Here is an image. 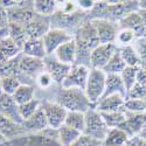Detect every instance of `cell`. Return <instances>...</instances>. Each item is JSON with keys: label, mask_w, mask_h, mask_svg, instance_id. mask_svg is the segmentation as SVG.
<instances>
[{"label": "cell", "mask_w": 146, "mask_h": 146, "mask_svg": "<svg viewBox=\"0 0 146 146\" xmlns=\"http://www.w3.org/2000/svg\"><path fill=\"white\" fill-rule=\"evenodd\" d=\"M33 7L36 14L44 17H52L57 11L55 0H33Z\"/></svg>", "instance_id": "4316f807"}, {"label": "cell", "mask_w": 146, "mask_h": 146, "mask_svg": "<svg viewBox=\"0 0 146 146\" xmlns=\"http://www.w3.org/2000/svg\"><path fill=\"white\" fill-rule=\"evenodd\" d=\"M125 146H146V139H144L139 135L131 136Z\"/></svg>", "instance_id": "ee69618b"}, {"label": "cell", "mask_w": 146, "mask_h": 146, "mask_svg": "<svg viewBox=\"0 0 146 146\" xmlns=\"http://www.w3.org/2000/svg\"><path fill=\"white\" fill-rule=\"evenodd\" d=\"M126 88L125 84L121 80L120 75L118 74H106V82H105V90L103 97L110 96V95H116L119 94L124 96L126 98Z\"/></svg>", "instance_id": "ffe728a7"}, {"label": "cell", "mask_w": 146, "mask_h": 146, "mask_svg": "<svg viewBox=\"0 0 146 146\" xmlns=\"http://www.w3.org/2000/svg\"><path fill=\"white\" fill-rule=\"evenodd\" d=\"M144 67H145V68H146V66H144Z\"/></svg>", "instance_id": "db71d44e"}, {"label": "cell", "mask_w": 146, "mask_h": 146, "mask_svg": "<svg viewBox=\"0 0 146 146\" xmlns=\"http://www.w3.org/2000/svg\"><path fill=\"white\" fill-rule=\"evenodd\" d=\"M72 39H74V34L62 28L52 27L42 38L47 55H53L61 44H63Z\"/></svg>", "instance_id": "5b68a950"}, {"label": "cell", "mask_w": 146, "mask_h": 146, "mask_svg": "<svg viewBox=\"0 0 146 146\" xmlns=\"http://www.w3.org/2000/svg\"><path fill=\"white\" fill-rule=\"evenodd\" d=\"M74 40L77 47L76 63L90 67V54L100 44L98 35H97L96 27L92 20L88 19L81 23L74 34Z\"/></svg>", "instance_id": "6da1fadb"}, {"label": "cell", "mask_w": 146, "mask_h": 146, "mask_svg": "<svg viewBox=\"0 0 146 146\" xmlns=\"http://www.w3.org/2000/svg\"><path fill=\"white\" fill-rule=\"evenodd\" d=\"M4 95V91H3V84H1V77H0V96Z\"/></svg>", "instance_id": "f907efd6"}, {"label": "cell", "mask_w": 146, "mask_h": 146, "mask_svg": "<svg viewBox=\"0 0 146 146\" xmlns=\"http://www.w3.org/2000/svg\"><path fill=\"white\" fill-rule=\"evenodd\" d=\"M125 68H126V64L123 61V58H121L119 52L117 50L115 53V55L111 57V60L108 62V64L103 68V71L105 74H118V75H120L121 71H123Z\"/></svg>", "instance_id": "1f68e13d"}, {"label": "cell", "mask_w": 146, "mask_h": 146, "mask_svg": "<svg viewBox=\"0 0 146 146\" xmlns=\"http://www.w3.org/2000/svg\"><path fill=\"white\" fill-rule=\"evenodd\" d=\"M0 115H3L18 124H22L23 120L20 116L19 105L14 101V98L9 95H1L0 96Z\"/></svg>", "instance_id": "5bb4252c"}, {"label": "cell", "mask_w": 146, "mask_h": 146, "mask_svg": "<svg viewBox=\"0 0 146 146\" xmlns=\"http://www.w3.org/2000/svg\"><path fill=\"white\" fill-rule=\"evenodd\" d=\"M8 36L20 47V49H22L23 44H25L27 40L25 25H21V23H17V22H9L8 23Z\"/></svg>", "instance_id": "d4e9b609"}, {"label": "cell", "mask_w": 146, "mask_h": 146, "mask_svg": "<svg viewBox=\"0 0 146 146\" xmlns=\"http://www.w3.org/2000/svg\"><path fill=\"white\" fill-rule=\"evenodd\" d=\"M62 105L67 111H80L86 113L89 109L94 108L86 91L78 88H63L60 87V90L56 94V101Z\"/></svg>", "instance_id": "7a4b0ae2"}, {"label": "cell", "mask_w": 146, "mask_h": 146, "mask_svg": "<svg viewBox=\"0 0 146 146\" xmlns=\"http://www.w3.org/2000/svg\"><path fill=\"white\" fill-rule=\"evenodd\" d=\"M137 69L138 67H126L120 74V77L123 80L126 91L130 90L133 86L136 84V78H137Z\"/></svg>", "instance_id": "d590c367"}, {"label": "cell", "mask_w": 146, "mask_h": 146, "mask_svg": "<svg viewBox=\"0 0 146 146\" xmlns=\"http://www.w3.org/2000/svg\"><path fill=\"white\" fill-rule=\"evenodd\" d=\"M124 111L132 113L146 112V102L145 100H131L126 98L124 102Z\"/></svg>", "instance_id": "e575fe53"}, {"label": "cell", "mask_w": 146, "mask_h": 146, "mask_svg": "<svg viewBox=\"0 0 146 146\" xmlns=\"http://www.w3.org/2000/svg\"><path fill=\"white\" fill-rule=\"evenodd\" d=\"M43 61H44V70L50 74L55 84H58L61 87V84L63 83L66 76L68 75L71 66L60 62L58 60L55 58L54 55H47L43 58Z\"/></svg>", "instance_id": "4fadbf2b"}, {"label": "cell", "mask_w": 146, "mask_h": 146, "mask_svg": "<svg viewBox=\"0 0 146 146\" xmlns=\"http://www.w3.org/2000/svg\"><path fill=\"white\" fill-rule=\"evenodd\" d=\"M21 54L20 47L9 36L0 41V62L15 58Z\"/></svg>", "instance_id": "603a6c76"}, {"label": "cell", "mask_w": 146, "mask_h": 146, "mask_svg": "<svg viewBox=\"0 0 146 146\" xmlns=\"http://www.w3.org/2000/svg\"><path fill=\"white\" fill-rule=\"evenodd\" d=\"M125 97L119 94L110 95L106 97H102L94 108L98 112H113V111H120L124 110V102Z\"/></svg>", "instance_id": "2e32d148"}, {"label": "cell", "mask_w": 146, "mask_h": 146, "mask_svg": "<svg viewBox=\"0 0 146 146\" xmlns=\"http://www.w3.org/2000/svg\"><path fill=\"white\" fill-rule=\"evenodd\" d=\"M104 121L109 129L113 127H120L126 121V113L124 110L120 111H113V112H101Z\"/></svg>", "instance_id": "f546056e"}, {"label": "cell", "mask_w": 146, "mask_h": 146, "mask_svg": "<svg viewBox=\"0 0 146 146\" xmlns=\"http://www.w3.org/2000/svg\"><path fill=\"white\" fill-rule=\"evenodd\" d=\"M105 82H106V74L102 69H90L89 77L86 86V95L88 100L95 106L98 101L103 97L105 90Z\"/></svg>", "instance_id": "3957f363"}, {"label": "cell", "mask_w": 146, "mask_h": 146, "mask_svg": "<svg viewBox=\"0 0 146 146\" xmlns=\"http://www.w3.org/2000/svg\"><path fill=\"white\" fill-rule=\"evenodd\" d=\"M19 78L21 76L23 77H38L39 74L44 71V61L42 58H36L33 56L23 55L22 53L20 54V60H19Z\"/></svg>", "instance_id": "30bf717a"}, {"label": "cell", "mask_w": 146, "mask_h": 146, "mask_svg": "<svg viewBox=\"0 0 146 146\" xmlns=\"http://www.w3.org/2000/svg\"><path fill=\"white\" fill-rule=\"evenodd\" d=\"M145 97H146V87L138 83H136L126 92V98H131V100H144Z\"/></svg>", "instance_id": "ab89813d"}, {"label": "cell", "mask_w": 146, "mask_h": 146, "mask_svg": "<svg viewBox=\"0 0 146 146\" xmlns=\"http://www.w3.org/2000/svg\"><path fill=\"white\" fill-rule=\"evenodd\" d=\"M41 100H32L27 103H23L21 105H19V111H20V116L22 118V120L25 121L27 119H29L32 116L35 115V112L41 108Z\"/></svg>", "instance_id": "d6a6232c"}, {"label": "cell", "mask_w": 146, "mask_h": 146, "mask_svg": "<svg viewBox=\"0 0 146 146\" xmlns=\"http://www.w3.org/2000/svg\"><path fill=\"white\" fill-rule=\"evenodd\" d=\"M34 96H35V88L28 83H21L20 87L15 90L12 97L18 103V105H21L23 103H27L34 100Z\"/></svg>", "instance_id": "484cf974"}, {"label": "cell", "mask_w": 146, "mask_h": 146, "mask_svg": "<svg viewBox=\"0 0 146 146\" xmlns=\"http://www.w3.org/2000/svg\"><path fill=\"white\" fill-rule=\"evenodd\" d=\"M56 60H58L60 62H62L64 64L72 66L76 63V56H77V47L76 42L72 39L63 44H61L55 53L53 54Z\"/></svg>", "instance_id": "e0dca14e"}, {"label": "cell", "mask_w": 146, "mask_h": 146, "mask_svg": "<svg viewBox=\"0 0 146 146\" xmlns=\"http://www.w3.org/2000/svg\"><path fill=\"white\" fill-rule=\"evenodd\" d=\"M89 67L84 66V64H72L68 75L66 76L63 83L61 84V87L63 88H78L84 90L87 86V81L89 77V72H90Z\"/></svg>", "instance_id": "ba28073f"}, {"label": "cell", "mask_w": 146, "mask_h": 146, "mask_svg": "<svg viewBox=\"0 0 146 146\" xmlns=\"http://www.w3.org/2000/svg\"><path fill=\"white\" fill-rule=\"evenodd\" d=\"M136 83L141 84V86L146 87V68L144 66L138 67L137 69V78H136Z\"/></svg>", "instance_id": "f6af8a7d"}, {"label": "cell", "mask_w": 146, "mask_h": 146, "mask_svg": "<svg viewBox=\"0 0 146 146\" xmlns=\"http://www.w3.org/2000/svg\"><path fill=\"white\" fill-rule=\"evenodd\" d=\"M57 9H60L64 14H74L80 11V8L76 4V0H67V1L61 7H58Z\"/></svg>", "instance_id": "b9f144b4"}, {"label": "cell", "mask_w": 146, "mask_h": 146, "mask_svg": "<svg viewBox=\"0 0 146 146\" xmlns=\"http://www.w3.org/2000/svg\"><path fill=\"white\" fill-rule=\"evenodd\" d=\"M1 84H3V91L6 95L13 96L15 90L20 87L21 81L17 76H11V77H4L1 78Z\"/></svg>", "instance_id": "8d00e7d4"}, {"label": "cell", "mask_w": 146, "mask_h": 146, "mask_svg": "<svg viewBox=\"0 0 146 146\" xmlns=\"http://www.w3.org/2000/svg\"><path fill=\"white\" fill-rule=\"evenodd\" d=\"M132 46L138 54L141 66H146V35L137 38Z\"/></svg>", "instance_id": "74e56055"}, {"label": "cell", "mask_w": 146, "mask_h": 146, "mask_svg": "<svg viewBox=\"0 0 146 146\" xmlns=\"http://www.w3.org/2000/svg\"><path fill=\"white\" fill-rule=\"evenodd\" d=\"M81 136V132L66 124L57 129V139L60 146H71Z\"/></svg>", "instance_id": "cb8c5ba5"}, {"label": "cell", "mask_w": 146, "mask_h": 146, "mask_svg": "<svg viewBox=\"0 0 146 146\" xmlns=\"http://www.w3.org/2000/svg\"><path fill=\"white\" fill-rule=\"evenodd\" d=\"M118 52L125 62L126 67H140V60L138 57L137 52L135 50L133 46H124V47H118Z\"/></svg>", "instance_id": "f1b7e54d"}, {"label": "cell", "mask_w": 146, "mask_h": 146, "mask_svg": "<svg viewBox=\"0 0 146 146\" xmlns=\"http://www.w3.org/2000/svg\"><path fill=\"white\" fill-rule=\"evenodd\" d=\"M96 3L97 4H100V3H106V0H96Z\"/></svg>", "instance_id": "f5cc1de1"}, {"label": "cell", "mask_w": 146, "mask_h": 146, "mask_svg": "<svg viewBox=\"0 0 146 146\" xmlns=\"http://www.w3.org/2000/svg\"><path fill=\"white\" fill-rule=\"evenodd\" d=\"M50 17L34 14L32 20L25 26L27 39H42L43 35L52 28Z\"/></svg>", "instance_id": "7c38bea8"}, {"label": "cell", "mask_w": 146, "mask_h": 146, "mask_svg": "<svg viewBox=\"0 0 146 146\" xmlns=\"http://www.w3.org/2000/svg\"><path fill=\"white\" fill-rule=\"evenodd\" d=\"M137 35L130 29L125 28H120L118 34H117V39H116V44L118 47H124V46H132L133 42L136 41Z\"/></svg>", "instance_id": "836d02e7"}, {"label": "cell", "mask_w": 146, "mask_h": 146, "mask_svg": "<svg viewBox=\"0 0 146 146\" xmlns=\"http://www.w3.org/2000/svg\"><path fill=\"white\" fill-rule=\"evenodd\" d=\"M36 83H38V86L41 89L46 90V89H49L55 82H54V80L50 76L49 72L44 70V71L41 72V74L38 75V77H36Z\"/></svg>", "instance_id": "60d3db41"}, {"label": "cell", "mask_w": 146, "mask_h": 146, "mask_svg": "<svg viewBox=\"0 0 146 146\" xmlns=\"http://www.w3.org/2000/svg\"><path fill=\"white\" fill-rule=\"evenodd\" d=\"M19 60L20 55L15 58H12L8 61H3L0 62V77H11V76H17L19 77Z\"/></svg>", "instance_id": "4dcf8cb0"}, {"label": "cell", "mask_w": 146, "mask_h": 146, "mask_svg": "<svg viewBox=\"0 0 146 146\" xmlns=\"http://www.w3.org/2000/svg\"><path fill=\"white\" fill-rule=\"evenodd\" d=\"M103 141L96 139L94 137H90L86 133H81V136L75 140V143L71 146H102Z\"/></svg>", "instance_id": "f35d334b"}, {"label": "cell", "mask_w": 146, "mask_h": 146, "mask_svg": "<svg viewBox=\"0 0 146 146\" xmlns=\"http://www.w3.org/2000/svg\"><path fill=\"white\" fill-rule=\"evenodd\" d=\"M0 132L7 141L21 137L23 135H27L22 124H18L3 115H0Z\"/></svg>", "instance_id": "ac0fdd59"}, {"label": "cell", "mask_w": 146, "mask_h": 146, "mask_svg": "<svg viewBox=\"0 0 146 146\" xmlns=\"http://www.w3.org/2000/svg\"><path fill=\"white\" fill-rule=\"evenodd\" d=\"M22 126L25 129L26 133H35V132H40L46 129H48V121L46 118V115L43 110L40 108L38 111L35 112L34 116H32L29 119L25 120L22 123Z\"/></svg>", "instance_id": "d6986e66"}, {"label": "cell", "mask_w": 146, "mask_h": 146, "mask_svg": "<svg viewBox=\"0 0 146 146\" xmlns=\"http://www.w3.org/2000/svg\"><path fill=\"white\" fill-rule=\"evenodd\" d=\"M41 109L43 110L48 126L50 129L57 130L64 124V120L67 117V110L58 104L57 102H52V101H42L41 102Z\"/></svg>", "instance_id": "8992f818"}, {"label": "cell", "mask_w": 146, "mask_h": 146, "mask_svg": "<svg viewBox=\"0 0 146 146\" xmlns=\"http://www.w3.org/2000/svg\"><path fill=\"white\" fill-rule=\"evenodd\" d=\"M102 146H104V145H102Z\"/></svg>", "instance_id": "11a10c76"}, {"label": "cell", "mask_w": 146, "mask_h": 146, "mask_svg": "<svg viewBox=\"0 0 146 146\" xmlns=\"http://www.w3.org/2000/svg\"><path fill=\"white\" fill-rule=\"evenodd\" d=\"M131 135L123 127L110 129L103 141L104 146H125Z\"/></svg>", "instance_id": "44dd1931"}, {"label": "cell", "mask_w": 146, "mask_h": 146, "mask_svg": "<svg viewBox=\"0 0 146 146\" xmlns=\"http://www.w3.org/2000/svg\"><path fill=\"white\" fill-rule=\"evenodd\" d=\"M117 50L118 46L116 43H100L90 54V68L103 70Z\"/></svg>", "instance_id": "52a82bcc"}, {"label": "cell", "mask_w": 146, "mask_h": 146, "mask_svg": "<svg viewBox=\"0 0 146 146\" xmlns=\"http://www.w3.org/2000/svg\"><path fill=\"white\" fill-rule=\"evenodd\" d=\"M118 25H119V28H125V29L132 31L137 35V38L146 35V26L144 25L138 11L131 12V13L126 14L124 18H121L118 21Z\"/></svg>", "instance_id": "9a60e30c"}, {"label": "cell", "mask_w": 146, "mask_h": 146, "mask_svg": "<svg viewBox=\"0 0 146 146\" xmlns=\"http://www.w3.org/2000/svg\"><path fill=\"white\" fill-rule=\"evenodd\" d=\"M78 8L83 12H91L96 6V0H76Z\"/></svg>", "instance_id": "7bdbcfd3"}, {"label": "cell", "mask_w": 146, "mask_h": 146, "mask_svg": "<svg viewBox=\"0 0 146 146\" xmlns=\"http://www.w3.org/2000/svg\"><path fill=\"white\" fill-rule=\"evenodd\" d=\"M21 53L23 55H28L42 60L47 56L42 39H27L21 49Z\"/></svg>", "instance_id": "7402d4cb"}, {"label": "cell", "mask_w": 146, "mask_h": 146, "mask_svg": "<svg viewBox=\"0 0 146 146\" xmlns=\"http://www.w3.org/2000/svg\"><path fill=\"white\" fill-rule=\"evenodd\" d=\"M109 130L110 129L104 121L101 112L97 111L95 108L89 109L86 112V129L83 133L101 141H104Z\"/></svg>", "instance_id": "277c9868"}, {"label": "cell", "mask_w": 146, "mask_h": 146, "mask_svg": "<svg viewBox=\"0 0 146 146\" xmlns=\"http://www.w3.org/2000/svg\"><path fill=\"white\" fill-rule=\"evenodd\" d=\"M12 1H13L14 4H17V5H19V4H21V3L25 1V0H12Z\"/></svg>", "instance_id": "816d5d0a"}, {"label": "cell", "mask_w": 146, "mask_h": 146, "mask_svg": "<svg viewBox=\"0 0 146 146\" xmlns=\"http://www.w3.org/2000/svg\"><path fill=\"white\" fill-rule=\"evenodd\" d=\"M9 22H17L21 25H27L34 17L35 12L33 7V0H25L23 3L6 9Z\"/></svg>", "instance_id": "8fae6325"}, {"label": "cell", "mask_w": 146, "mask_h": 146, "mask_svg": "<svg viewBox=\"0 0 146 146\" xmlns=\"http://www.w3.org/2000/svg\"><path fill=\"white\" fill-rule=\"evenodd\" d=\"M139 9H146V0H137Z\"/></svg>", "instance_id": "c3c4849f"}, {"label": "cell", "mask_w": 146, "mask_h": 146, "mask_svg": "<svg viewBox=\"0 0 146 146\" xmlns=\"http://www.w3.org/2000/svg\"><path fill=\"white\" fill-rule=\"evenodd\" d=\"M64 124L83 133L86 129V113L80 111H68Z\"/></svg>", "instance_id": "83f0119b"}, {"label": "cell", "mask_w": 146, "mask_h": 146, "mask_svg": "<svg viewBox=\"0 0 146 146\" xmlns=\"http://www.w3.org/2000/svg\"><path fill=\"white\" fill-rule=\"evenodd\" d=\"M138 13H139V15L144 22V25L146 26V9H138Z\"/></svg>", "instance_id": "7dc6e473"}, {"label": "cell", "mask_w": 146, "mask_h": 146, "mask_svg": "<svg viewBox=\"0 0 146 146\" xmlns=\"http://www.w3.org/2000/svg\"><path fill=\"white\" fill-rule=\"evenodd\" d=\"M94 21L100 43H116L119 25L116 21L108 19H90Z\"/></svg>", "instance_id": "9c48e42d"}, {"label": "cell", "mask_w": 146, "mask_h": 146, "mask_svg": "<svg viewBox=\"0 0 146 146\" xmlns=\"http://www.w3.org/2000/svg\"><path fill=\"white\" fill-rule=\"evenodd\" d=\"M130 0H106V4L109 5H119V4H124L127 3Z\"/></svg>", "instance_id": "bcb514c9"}, {"label": "cell", "mask_w": 146, "mask_h": 146, "mask_svg": "<svg viewBox=\"0 0 146 146\" xmlns=\"http://www.w3.org/2000/svg\"><path fill=\"white\" fill-rule=\"evenodd\" d=\"M6 141H7V140H6V138L1 135V132H0V144H5Z\"/></svg>", "instance_id": "681fc988"}]
</instances>
